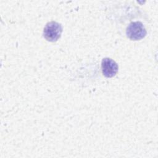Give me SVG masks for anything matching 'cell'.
I'll list each match as a JSON object with an SVG mask.
<instances>
[{
    "instance_id": "2",
    "label": "cell",
    "mask_w": 158,
    "mask_h": 158,
    "mask_svg": "<svg viewBox=\"0 0 158 158\" xmlns=\"http://www.w3.org/2000/svg\"><path fill=\"white\" fill-rule=\"evenodd\" d=\"M146 30L143 24L139 21L131 22L126 29V35L131 40H139L144 38Z\"/></svg>"
},
{
    "instance_id": "3",
    "label": "cell",
    "mask_w": 158,
    "mask_h": 158,
    "mask_svg": "<svg viewBox=\"0 0 158 158\" xmlns=\"http://www.w3.org/2000/svg\"><path fill=\"white\" fill-rule=\"evenodd\" d=\"M118 65L112 59L106 57L102 60L101 70L102 74L107 78H111L116 75L118 72Z\"/></svg>"
},
{
    "instance_id": "1",
    "label": "cell",
    "mask_w": 158,
    "mask_h": 158,
    "mask_svg": "<svg viewBox=\"0 0 158 158\" xmlns=\"http://www.w3.org/2000/svg\"><path fill=\"white\" fill-rule=\"evenodd\" d=\"M62 27L60 23L51 21L46 23L43 30L44 38L48 41L56 42L60 37Z\"/></svg>"
}]
</instances>
